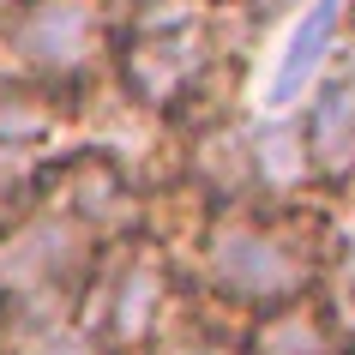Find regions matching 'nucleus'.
I'll use <instances>...</instances> for the list:
<instances>
[{
    "label": "nucleus",
    "mask_w": 355,
    "mask_h": 355,
    "mask_svg": "<svg viewBox=\"0 0 355 355\" xmlns=\"http://www.w3.org/2000/svg\"><path fill=\"white\" fill-rule=\"evenodd\" d=\"M199 271H205V289L217 301L247 307L259 319L271 307H289L307 295L319 277V259L259 199H235V205L211 211L205 235H199Z\"/></svg>",
    "instance_id": "1"
},
{
    "label": "nucleus",
    "mask_w": 355,
    "mask_h": 355,
    "mask_svg": "<svg viewBox=\"0 0 355 355\" xmlns=\"http://www.w3.org/2000/svg\"><path fill=\"white\" fill-rule=\"evenodd\" d=\"M109 60L127 103L175 121L211 96L217 67H223V42H217V24L205 19V0H163L157 12L132 19L114 37Z\"/></svg>",
    "instance_id": "2"
},
{
    "label": "nucleus",
    "mask_w": 355,
    "mask_h": 355,
    "mask_svg": "<svg viewBox=\"0 0 355 355\" xmlns=\"http://www.w3.org/2000/svg\"><path fill=\"white\" fill-rule=\"evenodd\" d=\"M0 42L24 78L37 85H78L114 49L109 0H19L0 19Z\"/></svg>",
    "instance_id": "3"
},
{
    "label": "nucleus",
    "mask_w": 355,
    "mask_h": 355,
    "mask_svg": "<svg viewBox=\"0 0 355 355\" xmlns=\"http://www.w3.org/2000/svg\"><path fill=\"white\" fill-rule=\"evenodd\" d=\"M337 31H343V0H307L295 12L277 60H271V78H265V109L271 114H289L319 85L325 60L337 55Z\"/></svg>",
    "instance_id": "4"
},
{
    "label": "nucleus",
    "mask_w": 355,
    "mask_h": 355,
    "mask_svg": "<svg viewBox=\"0 0 355 355\" xmlns=\"http://www.w3.org/2000/svg\"><path fill=\"white\" fill-rule=\"evenodd\" d=\"M301 145L319 181H355V78L337 73L307 91Z\"/></svg>",
    "instance_id": "5"
},
{
    "label": "nucleus",
    "mask_w": 355,
    "mask_h": 355,
    "mask_svg": "<svg viewBox=\"0 0 355 355\" xmlns=\"http://www.w3.org/2000/svg\"><path fill=\"white\" fill-rule=\"evenodd\" d=\"M247 355H349V343L337 337V325H331L325 307H301V301H289V307L259 313V325H253V349H247Z\"/></svg>",
    "instance_id": "6"
},
{
    "label": "nucleus",
    "mask_w": 355,
    "mask_h": 355,
    "mask_svg": "<svg viewBox=\"0 0 355 355\" xmlns=\"http://www.w3.org/2000/svg\"><path fill=\"white\" fill-rule=\"evenodd\" d=\"M0 343L6 355H114L73 313H0Z\"/></svg>",
    "instance_id": "7"
},
{
    "label": "nucleus",
    "mask_w": 355,
    "mask_h": 355,
    "mask_svg": "<svg viewBox=\"0 0 355 355\" xmlns=\"http://www.w3.org/2000/svg\"><path fill=\"white\" fill-rule=\"evenodd\" d=\"M150 355H235V349L217 343V337H168L163 349H150Z\"/></svg>",
    "instance_id": "8"
},
{
    "label": "nucleus",
    "mask_w": 355,
    "mask_h": 355,
    "mask_svg": "<svg viewBox=\"0 0 355 355\" xmlns=\"http://www.w3.org/2000/svg\"><path fill=\"white\" fill-rule=\"evenodd\" d=\"M12 6H19V0H0V19H6V12H12Z\"/></svg>",
    "instance_id": "9"
},
{
    "label": "nucleus",
    "mask_w": 355,
    "mask_h": 355,
    "mask_svg": "<svg viewBox=\"0 0 355 355\" xmlns=\"http://www.w3.org/2000/svg\"><path fill=\"white\" fill-rule=\"evenodd\" d=\"M349 19H355V0H349Z\"/></svg>",
    "instance_id": "10"
},
{
    "label": "nucleus",
    "mask_w": 355,
    "mask_h": 355,
    "mask_svg": "<svg viewBox=\"0 0 355 355\" xmlns=\"http://www.w3.org/2000/svg\"><path fill=\"white\" fill-rule=\"evenodd\" d=\"M349 78H355V67H349Z\"/></svg>",
    "instance_id": "11"
}]
</instances>
